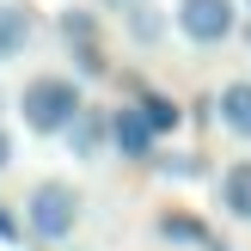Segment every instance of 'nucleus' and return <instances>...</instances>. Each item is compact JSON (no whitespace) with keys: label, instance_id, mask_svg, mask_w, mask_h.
<instances>
[{"label":"nucleus","instance_id":"1","mask_svg":"<svg viewBox=\"0 0 251 251\" xmlns=\"http://www.w3.org/2000/svg\"><path fill=\"white\" fill-rule=\"evenodd\" d=\"M80 104L86 98H80V86H74L68 74H37V80H25V92H19V117H25L31 135H61Z\"/></svg>","mask_w":251,"mask_h":251},{"label":"nucleus","instance_id":"2","mask_svg":"<svg viewBox=\"0 0 251 251\" xmlns=\"http://www.w3.org/2000/svg\"><path fill=\"white\" fill-rule=\"evenodd\" d=\"M80 208L86 202H80V190H74L68 178H43L31 190V202H25V227H31L43 245H61L74 227H80Z\"/></svg>","mask_w":251,"mask_h":251},{"label":"nucleus","instance_id":"3","mask_svg":"<svg viewBox=\"0 0 251 251\" xmlns=\"http://www.w3.org/2000/svg\"><path fill=\"white\" fill-rule=\"evenodd\" d=\"M172 19H178V31L190 37V43H227L233 31H239V6L233 0H178L172 6Z\"/></svg>","mask_w":251,"mask_h":251},{"label":"nucleus","instance_id":"4","mask_svg":"<svg viewBox=\"0 0 251 251\" xmlns=\"http://www.w3.org/2000/svg\"><path fill=\"white\" fill-rule=\"evenodd\" d=\"M61 43L74 49V68H80L86 80H98V74H104V49H98V25H92V12H86V6H68V12H61Z\"/></svg>","mask_w":251,"mask_h":251},{"label":"nucleus","instance_id":"5","mask_svg":"<svg viewBox=\"0 0 251 251\" xmlns=\"http://www.w3.org/2000/svg\"><path fill=\"white\" fill-rule=\"evenodd\" d=\"M61 135H68V153H74V159H98V153H104V141H110V110L80 104V110H74V123H68Z\"/></svg>","mask_w":251,"mask_h":251},{"label":"nucleus","instance_id":"6","mask_svg":"<svg viewBox=\"0 0 251 251\" xmlns=\"http://www.w3.org/2000/svg\"><path fill=\"white\" fill-rule=\"evenodd\" d=\"M153 141H159V135L147 129L141 104H123V110H110V147H117L123 159H147V153H153Z\"/></svg>","mask_w":251,"mask_h":251},{"label":"nucleus","instance_id":"7","mask_svg":"<svg viewBox=\"0 0 251 251\" xmlns=\"http://www.w3.org/2000/svg\"><path fill=\"white\" fill-rule=\"evenodd\" d=\"M153 233H159L166 245H196V251H233L227 239H215V233H208V227H202L196 215H184V208L159 215V221H153Z\"/></svg>","mask_w":251,"mask_h":251},{"label":"nucleus","instance_id":"8","mask_svg":"<svg viewBox=\"0 0 251 251\" xmlns=\"http://www.w3.org/2000/svg\"><path fill=\"white\" fill-rule=\"evenodd\" d=\"M215 190H221V208H227L233 221H245V227H251V159H233V166L221 172Z\"/></svg>","mask_w":251,"mask_h":251},{"label":"nucleus","instance_id":"9","mask_svg":"<svg viewBox=\"0 0 251 251\" xmlns=\"http://www.w3.org/2000/svg\"><path fill=\"white\" fill-rule=\"evenodd\" d=\"M123 31H129V37H135L141 49H153L159 37L172 31V19H166V12L153 6V0H129V6H123Z\"/></svg>","mask_w":251,"mask_h":251},{"label":"nucleus","instance_id":"10","mask_svg":"<svg viewBox=\"0 0 251 251\" xmlns=\"http://www.w3.org/2000/svg\"><path fill=\"white\" fill-rule=\"evenodd\" d=\"M215 110H221V123H227V129L239 135V141H251V80H233V86H221Z\"/></svg>","mask_w":251,"mask_h":251},{"label":"nucleus","instance_id":"11","mask_svg":"<svg viewBox=\"0 0 251 251\" xmlns=\"http://www.w3.org/2000/svg\"><path fill=\"white\" fill-rule=\"evenodd\" d=\"M31 37H37L31 12H25V6H0V61L25 55V49H31Z\"/></svg>","mask_w":251,"mask_h":251},{"label":"nucleus","instance_id":"12","mask_svg":"<svg viewBox=\"0 0 251 251\" xmlns=\"http://www.w3.org/2000/svg\"><path fill=\"white\" fill-rule=\"evenodd\" d=\"M141 117H147V129H153V135H172V129H178V123H184V110L178 104H172V98H141Z\"/></svg>","mask_w":251,"mask_h":251},{"label":"nucleus","instance_id":"13","mask_svg":"<svg viewBox=\"0 0 251 251\" xmlns=\"http://www.w3.org/2000/svg\"><path fill=\"white\" fill-rule=\"evenodd\" d=\"M159 172H166V178H202V166H196L190 153H172V159H153Z\"/></svg>","mask_w":251,"mask_h":251},{"label":"nucleus","instance_id":"14","mask_svg":"<svg viewBox=\"0 0 251 251\" xmlns=\"http://www.w3.org/2000/svg\"><path fill=\"white\" fill-rule=\"evenodd\" d=\"M19 239H25V227L6 215V202H0V245H19Z\"/></svg>","mask_w":251,"mask_h":251},{"label":"nucleus","instance_id":"15","mask_svg":"<svg viewBox=\"0 0 251 251\" xmlns=\"http://www.w3.org/2000/svg\"><path fill=\"white\" fill-rule=\"evenodd\" d=\"M6 166H12V135L0 129V172H6Z\"/></svg>","mask_w":251,"mask_h":251},{"label":"nucleus","instance_id":"16","mask_svg":"<svg viewBox=\"0 0 251 251\" xmlns=\"http://www.w3.org/2000/svg\"><path fill=\"white\" fill-rule=\"evenodd\" d=\"M110 6H117V12H123V6H129V0H110Z\"/></svg>","mask_w":251,"mask_h":251},{"label":"nucleus","instance_id":"17","mask_svg":"<svg viewBox=\"0 0 251 251\" xmlns=\"http://www.w3.org/2000/svg\"><path fill=\"white\" fill-rule=\"evenodd\" d=\"M245 6H251V0H245Z\"/></svg>","mask_w":251,"mask_h":251}]
</instances>
